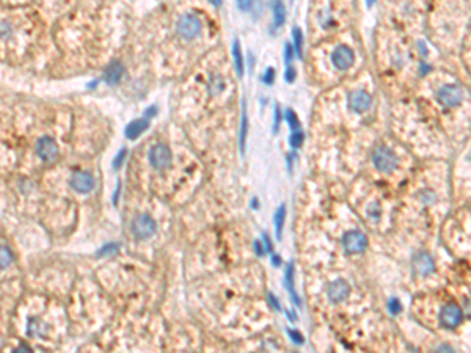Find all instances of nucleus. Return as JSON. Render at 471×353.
Segmentation results:
<instances>
[{"mask_svg": "<svg viewBox=\"0 0 471 353\" xmlns=\"http://www.w3.org/2000/svg\"><path fill=\"white\" fill-rule=\"evenodd\" d=\"M398 157L391 148L380 145L372 153V163L380 173H391L398 167Z\"/></svg>", "mask_w": 471, "mask_h": 353, "instance_id": "f257e3e1", "label": "nucleus"}, {"mask_svg": "<svg viewBox=\"0 0 471 353\" xmlns=\"http://www.w3.org/2000/svg\"><path fill=\"white\" fill-rule=\"evenodd\" d=\"M201 21L195 16V14H184V16L179 18L178 24H176V32L181 38L190 41L195 40L201 33Z\"/></svg>", "mask_w": 471, "mask_h": 353, "instance_id": "f03ea898", "label": "nucleus"}, {"mask_svg": "<svg viewBox=\"0 0 471 353\" xmlns=\"http://www.w3.org/2000/svg\"><path fill=\"white\" fill-rule=\"evenodd\" d=\"M438 320L443 328H448V330L457 328L463 320V309L454 302L446 303L438 314Z\"/></svg>", "mask_w": 471, "mask_h": 353, "instance_id": "7ed1b4c3", "label": "nucleus"}, {"mask_svg": "<svg viewBox=\"0 0 471 353\" xmlns=\"http://www.w3.org/2000/svg\"><path fill=\"white\" fill-rule=\"evenodd\" d=\"M131 229L134 232V236H135L138 240H145V239H149L151 236H154V232L157 229V224H156V221H154V219L151 215L140 214L132 220Z\"/></svg>", "mask_w": 471, "mask_h": 353, "instance_id": "20e7f679", "label": "nucleus"}, {"mask_svg": "<svg viewBox=\"0 0 471 353\" xmlns=\"http://www.w3.org/2000/svg\"><path fill=\"white\" fill-rule=\"evenodd\" d=\"M342 248L347 254H358L368 248V237L361 231H347L342 236Z\"/></svg>", "mask_w": 471, "mask_h": 353, "instance_id": "39448f33", "label": "nucleus"}, {"mask_svg": "<svg viewBox=\"0 0 471 353\" xmlns=\"http://www.w3.org/2000/svg\"><path fill=\"white\" fill-rule=\"evenodd\" d=\"M171 160H173V154H171L170 148L165 143H157L149 151V163L156 170L168 168L171 165Z\"/></svg>", "mask_w": 471, "mask_h": 353, "instance_id": "423d86ee", "label": "nucleus"}, {"mask_svg": "<svg viewBox=\"0 0 471 353\" xmlns=\"http://www.w3.org/2000/svg\"><path fill=\"white\" fill-rule=\"evenodd\" d=\"M437 97L445 107L452 109V107H457V105L463 101V89L457 84H448L438 89Z\"/></svg>", "mask_w": 471, "mask_h": 353, "instance_id": "0eeeda50", "label": "nucleus"}, {"mask_svg": "<svg viewBox=\"0 0 471 353\" xmlns=\"http://www.w3.org/2000/svg\"><path fill=\"white\" fill-rule=\"evenodd\" d=\"M332 63L336 69L339 71H347L350 66L355 63V54L346 44H339L338 47L333 50L332 54Z\"/></svg>", "mask_w": 471, "mask_h": 353, "instance_id": "6e6552de", "label": "nucleus"}, {"mask_svg": "<svg viewBox=\"0 0 471 353\" xmlns=\"http://www.w3.org/2000/svg\"><path fill=\"white\" fill-rule=\"evenodd\" d=\"M36 154L46 163H52L58 159V146L57 141L50 137H43L36 143Z\"/></svg>", "mask_w": 471, "mask_h": 353, "instance_id": "1a4fd4ad", "label": "nucleus"}, {"mask_svg": "<svg viewBox=\"0 0 471 353\" xmlns=\"http://www.w3.org/2000/svg\"><path fill=\"white\" fill-rule=\"evenodd\" d=\"M413 272L420 276H427L435 270V262L427 251H418L412 259Z\"/></svg>", "mask_w": 471, "mask_h": 353, "instance_id": "9d476101", "label": "nucleus"}, {"mask_svg": "<svg viewBox=\"0 0 471 353\" xmlns=\"http://www.w3.org/2000/svg\"><path fill=\"white\" fill-rule=\"evenodd\" d=\"M325 292H327V297L330 302L341 303L350 295V286L344 280H335V281H330L327 284Z\"/></svg>", "mask_w": 471, "mask_h": 353, "instance_id": "9b49d317", "label": "nucleus"}, {"mask_svg": "<svg viewBox=\"0 0 471 353\" xmlns=\"http://www.w3.org/2000/svg\"><path fill=\"white\" fill-rule=\"evenodd\" d=\"M347 102L350 110H354L355 113H363V111H366L371 107L372 97L368 91H364V89H355V91L349 94Z\"/></svg>", "mask_w": 471, "mask_h": 353, "instance_id": "f8f14e48", "label": "nucleus"}, {"mask_svg": "<svg viewBox=\"0 0 471 353\" xmlns=\"http://www.w3.org/2000/svg\"><path fill=\"white\" fill-rule=\"evenodd\" d=\"M69 184L71 189L76 190L77 193H90L94 187V179L87 171H76L71 176Z\"/></svg>", "mask_w": 471, "mask_h": 353, "instance_id": "ddd939ff", "label": "nucleus"}, {"mask_svg": "<svg viewBox=\"0 0 471 353\" xmlns=\"http://www.w3.org/2000/svg\"><path fill=\"white\" fill-rule=\"evenodd\" d=\"M124 76V66L119 63V62H112L106 71H104V80H106L107 85H118L119 82L123 80Z\"/></svg>", "mask_w": 471, "mask_h": 353, "instance_id": "4468645a", "label": "nucleus"}, {"mask_svg": "<svg viewBox=\"0 0 471 353\" xmlns=\"http://www.w3.org/2000/svg\"><path fill=\"white\" fill-rule=\"evenodd\" d=\"M148 126H149L148 118L134 119V121H131L128 126H126V129H124L126 138H129V140H137V138L140 137V135L148 129Z\"/></svg>", "mask_w": 471, "mask_h": 353, "instance_id": "2eb2a0df", "label": "nucleus"}, {"mask_svg": "<svg viewBox=\"0 0 471 353\" xmlns=\"http://www.w3.org/2000/svg\"><path fill=\"white\" fill-rule=\"evenodd\" d=\"M231 55H233V63L236 67L237 77L242 79L244 72H245V63H244V55H242V49H241V43H239V40H234L233 47H231Z\"/></svg>", "mask_w": 471, "mask_h": 353, "instance_id": "dca6fc26", "label": "nucleus"}, {"mask_svg": "<svg viewBox=\"0 0 471 353\" xmlns=\"http://www.w3.org/2000/svg\"><path fill=\"white\" fill-rule=\"evenodd\" d=\"M294 275H295L294 264H292V262H288V265H286V268H285V286H286L288 292L291 294V297H292L294 303H295L297 306H300L302 302H300V298L297 297L295 290H294Z\"/></svg>", "mask_w": 471, "mask_h": 353, "instance_id": "f3484780", "label": "nucleus"}, {"mask_svg": "<svg viewBox=\"0 0 471 353\" xmlns=\"http://www.w3.org/2000/svg\"><path fill=\"white\" fill-rule=\"evenodd\" d=\"M270 6L273 11V27L280 28L286 22V8L283 5V0H272Z\"/></svg>", "mask_w": 471, "mask_h": 353, "instance_id": "a211bd4d", "label": "nucleus"}, {"mask_svg": "<svg viewBox=\"0 0 471 353\" xmlns=\"http://www.w3.org/2000/svg\"><path fill=\"white\" fill-rule=\"evenodd\" d=\"M285 221H286V206L281 204L275 212V234H276V239L278 240L283 236V226H285Z\"/></svg>", "mask_w": 471, "mask_h": 353, "instance_id": "6ab92c4d", "label": "nucleus"}, {"mask_svg": "<svg viewBox=\"0 0 471 353\" xmlns=\"http://www.w3.org/2000/svg\"><path fill=\"white\" fill-rule=\"evenodd\" d=\"M247 129H248V119H247V109H245V99L242 102V118H241V133H239V146H241V154L245 153V138H247Z\"/></svg>", "mask_w": 471, "mask_h": 353, "instance_id": "aec40b11", "label": "nucleus"}, {"mask_svg": "<svg viewBox=\"0 0 471 353\" xmlns=\"http://www.w3.org/2000/svg\"><path fill=\"white\" fill-rule=\"evenodd\" d=\"M292 38H294V50L298 58H303V33L298 27L292 28Z\"/></svg>", "mask_w": 471, "mask_h": 353, "instance_id": "412c9836", "label": "nucleus"}, {"mask_svg": "<svg viewBox=\"0 0 471 353\" xmlns=\"http://www.w3.org/2000/svg\"><path fill=\"white\" fill-rule=\"evenodd\" d=\"M119 251V243L116 242H109L107 245H104L102 248H99V251L96 253V256L102 258V256H110V254H115Z\"/></svg>", "mask_w": 471, "mask_h": 353, "instance_id": "4be33fe9", "label": "nucleus"}, {"mask_svg": "<svg viewBox=\"0 0 471 353\" xmlns=\"http://www.w3.org/2000/svg\"><path fill=\"white\" fill-rule=\"evenodd\" d=\"M285 119H286V123L289 124V127H291L292 131H298V129H300V121H298V118H297L294 110L288 109V110L285 111Z\"/></svg>", "mask_w": 471, "mask_h": 353, "instance_id": "5701e85b", "label": "nucleus"}, {"mask_svg": "<svg viewBox=\"0 0 471 353\" xmlns=\"http://www.w3.org/2000/svg\"><path fill=\"white\" fill-rule=\"evenodd\" d=\"M223 87H225V84H223V80L219 76H211V79H209V91L212 94L222 93Z\"/></svg>", "mask_w": 471, "mask_h": 353, "instance_id": "b1692460", "label": "nucleus"}, {"mask_svg": "<svg viewBox=\"0 0 471 353\" xmlns=\"http://www.w3.org/2000/svg\"><path fill=\"white\" fill-rule=\"evenodd\" d=\"M303 138H305V135H303V132L300 129L292 131V135H291V138H289V143L294 149H298L303 145Z\"/></svg>", "mask_w": 471, "mask_h": 353, "instance_id": "393cba45", "label": "nucleus"}, {"mask_svg": "<svg viewBox=\"0 0 471 353\" xmlns=\"http://www.w3.org/2000/svg\"><path fill=\"white\" fill-rule=\"evenodd\" d=\"M388 311H390L393 315L402 312V303H401V300H399V298H394V297L388 300Z\"/></svg>", "mask_w": 471, "mask_h": 353, "instance_id": "a878e982", "label": "nucleus"}, {"mask_svg": "<svg viewBox=\"0 0 471 353\" xmlns=\"http://www.w3.org/2000/svg\"><path fill=\"white\" fill-rule=\"evenodd\" d=\"M420 198H421L423 202H426V204H432V202H435V199H437L435 193H433L432 190H429V189L423 190L420 193Z\"/></svg>", "mask_w": 471, "mask_h": 353, "instance_id": "bb28decb", "label": "nucleus"}, {"mask_svg": "<svg viewBox=\"0 0 471 353\" xmlns=\"http://www.w3.org/2000/svg\"><path fill=\"white\" fill-rule=\"evenodd\" d=\"M126 155H128V149H126V148L119 149V153L115 155V159H113V168H115V170H118L119 167H121L124 159H126Z\"/></svg>", "mask_w": 471, "mask_h": 353, "instance_id": "cd10ccee", "label": "nucleus"}, {"mask_svg": "<svg viewBox=\"0 0 471 353\" xmlns=\"http://www.w3.org/2000/svg\"><path fill=\"white\" fill-rule=\"evenodd\" d=\"M294 57H295L294 46H291V44H286V46H285V63H286L288 66H291V62H292Z\"/></svg>", "mask_w": 471, "mask_h": 353, "instance_id": "c85d7f7f", "label": "nucleus"}, {"mask_svg": "<svg viewBox=\"0 0 471 353\" xmlns=\"http://www.w3.org/2000/svg\"><path fill=\"white\" fill-rule=\"evenodd\" d=\"M273 80H275V69H273V67H267L264 76H263V82L266 85H272Z\"/></svg>", "mask_w": 471, "mask_h": 353, "instance_id": "c756f323", "label": "nucleus"}, {"mask_svg": "<svg viewBox=\"0 0 471 353\" xmlns=\"http://www.w3.org/2000/svg\"><path fill=\"white\" fill-rule=\"evenodd\" d=\"M0 262H2V268H5L11 262V251L6 248L5 245L2 246V261Z\"/></svg>", "mask_w": 471, "mask_h": 353, "instance_id": "7c9ffc66", "label": "nucleus"}, {"mask_svg": "<svg viewBox=\"0 0 471 353\" xmlns=\"http://www.w3.org/2000/svg\"><path fill=\"white\" fill-rule=\"evenodd\" d=\"M236 3H237V8L247 13V11H250L251 10V6H253V0H236Z\"/></svg>", "mask_w": 471, "mask_h": 353, "instance_id": "2f4dec72", "label": "nucleus"}, {"mask_svg": "<svg viewBox=\"0 0 471 353\" xmlns=\"http://www.w3.org/2000/svg\"><path fill=\"white\" fill-rule=\"evenodd\" d=\"M297 77V71H295V67L292 66H288V69L285 72V80L288 82V84H292V82L295 80Z\"/></svg>", "mask_w": 471, "mask_h": 353, "instance_id": "473e14b6", "label": "nucleus"}, {"mask_svg": "<svg viewBox=\"0 0 471 353\" xmlns=\"http://www.w3.org/2000/svg\"><path fill=\"white\" fill-rule=\"evenodd\" d=\"M288 334H289V337H291V339H292L295 344H298V345H302L305 341H303V336L300 334V333H298V331H295V330H288Z\"/></svg>", "mask_w": 471, "mask_h": 353, "instance_id": "72a5a7b5", "label": "nucleus"}, {"mask_svg": "<svg viewBox=\"0 0 471 353\" xmlns=\"http://www.w3.org/2000/svg\"><path fill=\"white\" fill-rule=\"evenodd\" d=\"M281 123V110L278 105H275V119H273V132H278V127Z\"/></svg>", "mask_w": 471, "mask_h": 353, "instance_id": "f704fd0d", "label": "nucleus"}, {"mask_svg": "<svg viewBox=\"0 0 471 353\" xmlns=\"http://www.w3.org/2000/svg\"><path fill=\"white\" fill-rule=\"evenodd\" d=\"M267 298H269V303H270V305L273 306V309L281 311V305L278 303V300H276V297H275L273 294H269V295H267Z\"/></svg>", "mask_w": 471, "mask_h": 353, "instance_id": "c9c22d12", "label": "nucleus"}, {"mask_svg": "<svg viewBox=\"0 0 471 353\" xmlns=\"http://www.w3.org/2000/svg\"><path fill=\"white\" fill-rule=\"evenodd\" d=\"M263 240H264V243H266V251L272 254V251H273V245H272L270 237H269L267 232H264V234H263Z\"/></svg>", "mask_w": 471, "mask_h": 353, "instance_id": "e433bc0d", "label": "nucleus"}, {"mask_svg": "<svg viewBox=\"0 0 471 353\" xmlns=\"http://www.w3.org/2000/svg\"><path fill=\"white\" fill-rule=\"evenodd\" d=\"M253 248H255L258 256H263V254L266 253V248H263V243H261V240H255V242H253Z\"/></svg>", "mask_w": 471, "mask_h": 353, "instance_id": "4c0bfd02", "label": "nucleus"}, {"mask_svg": "<svg viewBox=\"0 0 471 353\" xmlns=\"http://www.w3.org/2000/svg\"><path fill=\"white\" fill-rule=\"evenodd\" d=\"M156 113H157V107L156 105H151V107H148L145 110V118H153Z\"/></svg>", "mask_w": 471, "mask_h": 353, "instance_id": "58836bf2", "label": "nucleus"}, {"mask_svg": "<svg viewBox=\"0 0 471 353\" xmlns=\"http://www.w3.org/2000/svg\"><path fill=\"white\" fill-rule=\"evenodd\" d=\"M270 261H272V264H273L275 267H280V265H281V258L278 256V254L272 253V254H270Z\"/></svg>", "mask_w": 471, "mask_h": 353, "instance_id": "ea45409f", "label": "nucleus"}, {"mask_svg": "<svg viewBox=\"0 0 471 353\" xmlns=\"http://www.w3.org/2000/svg\"><path fill=\"white\" fill-rule=\"evenodd\" d=\"M121 193V182H116V190H115V195H113V204L116 206L118 204V195Z\"/></svg>", "mask_w": 471, "mask_h": 353, "instance_id": "a19ab883", "label": "nucleus"}, {"mask_svg": "<svg viewBox=\"0 0 471 353\" xmlns=\"http://www.w3.org/2000/svg\"><path fill=\"white\" fill-rule=\"evenodd\" d=\"M430 69H432V67H430L427 63H421V66H420V74H421V76H426V74H427Z\"/></svg>", "mask_w": 471, "mask_h": 353, "instance_id": "79ce46f5", "label": "nucleus"}, {"mask_svg": "<svg viewBox=\"0 0 471 353\" xmlns=\"http://www.w3.org/2000/svg\"><path fill=\"white\" fill-rule=\"evenodd\" d=\"M465 314H467V315H471V300H470V298L465 302Z\"/></svg>", "mask_w": 471, "mask_h": 353, "instance_id": "37998d69", "label": "nucleus"}, {"mask_svg": "<svg viewBox=\"0 0 471 353\" xmlns=\"http://www.w3.org/2000/svg\"><path fill=\"white\" fill-rule=\"evenodd\" d=\"M22 350H25V352H30V347H27V345H19V347L14 350V352H22Z\"/></svg>", "mask_w": 471, "mask_h": 353, "instance_id": "c03bdc74", "label": "nucleus"}, {"mask_svg": "<svg viewBox=\"0 0 471 353\" xmlns=\"http://www.w3.org/2000/svg\"><path fill=\"white\" fill-rule=\"evenodd\" d=\"M251 207H253V209H258V207H259V202H258V199H256V198H253V199H251Z\"/></svg>", "mask_w": 471, "mask_h": 353, "instance_id": "a18cd8bd", "label": "nucleus"}, {"mask_svg": "<svg viewBox=\"0 0 471 353\" xmlns=\"http://www.w3.org/2000/svg\"><path fill=\"white\" fill-rule=\"evenodd\" d=\"M288 317H289L291 320H292V322H295V320H297V315H294V312H292V311H288Z\"/></svg>", "mask_w": 471, "mask_h": 353, "instance_id": "49530a36", "label": "nucleus"}, {"mask_svg": "<svg viewBox=\"0 0 471 353\" xmlns=\"http://www.w3.org/2000/svg\"><path fill=\"white\" fill-rule=\"evenodd\" d=\"M209 2H211L212 5H215V6H219V5H222V0H209Z\"/></svg>", "mask_w": 471, "mask_h": 353, "instance_id": "de8ad7c7", "label": "nucleus"}, {"mask_svg": "<svg viewBox=\"0 0 471 353\" xmlns=\"http://www.w3.org/2000/svg\"><path fill=\"white\" fill-rule=\"evenodd\" d=\"M438 350H452V349L449 347V345H442V347H440Z\"/></svg>", "mask_w": 471, "mask_h": 353, "instance_id": "09e8293b", "label": "nucleus"}, {"mask_svg": "<svg viewBox=\"0 0 471 353\" xmlns=\"http://www.w3.org/2000/svg\"><path fill=\"white\" fill-rule=\"evenodd\" d=\"M96 85H98V80H94V82H91V84H88V88H93V87H96Z\"/></svg>", "mask_w": 471, "mask_h": 353, "instance_id": "8fccbe9b", "label": "nucleus"}, {"mask_svg": "<svg viewBox=\"0 0 471 353\" xmlns=\"http://www.w3.org/2000/svg\"><path fill=\"white\" fill-rule=\"evenodd\" d=\"M374 3H376V0H368V6H372Z\"/></svg>", "mask_w": 471, "mask_h": 353, "instance_id": "3c124183", "label": "nucleus"}]
</instances>
